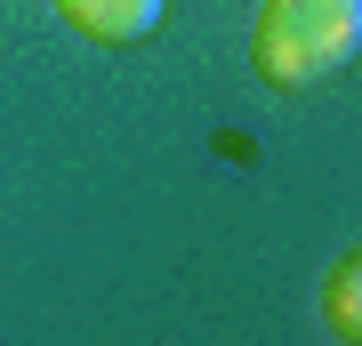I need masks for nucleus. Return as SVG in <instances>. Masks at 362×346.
Listing matches in <instances>:
<instances>
[{"label": "nucleus", "instance_id": "obj_2", "mask_svg": "<svg viewBox=\"0 0 362 346\" xmlns=\"http://www.w3.org/2000/svg\"><path fill=\"white\" fill-rule=\"evenodd\" d=\"M65 8V25H81L89 40H145L161 25L169 0H57Z\"/></svg>", "mask_w": 362, "mask_h": 346}, {"label": "nucleus", "instance_id": "obj_3", "mask_svg": "<svg viewBox=\"0 0 362 346\" xmlns=\"http://www.w3.org/2000/svg\"><path fill=\"white\" fill-rule=\"evenodd\" d=\"M330 330L338 338H362V258H338L330 266Z\"/></svg>", "mask_w": 362, "mask_h": 346}, {"label": "nucleus", "instance_id": "obj_1", "mask_svg": "<svg viewBox=\"0 0 362 346\" xmlns=\"http://www.w3.org/2000/svg\"><path fill=\"white\" fill-rule=\"evenodd\" d=\"M362 49V0H266L250 57L274 89H306Z\"/></svg>", "mask_w": 362, "mask_h": 346}]
</instances>
